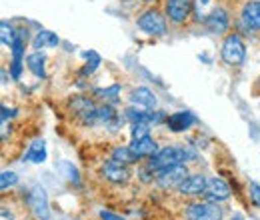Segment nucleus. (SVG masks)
Returning <instances> with one entry per match:
<instances>
[{"mask_svg": "<svg viewBox=\"0 0 260 220\" xmlns=\"http://www.w3.org/2000/svg\"><path fill=\"white\" fill-rule=\"evenodd\" d=\"M192 158V152L188 148H182V146H166L162 150H158L154 156H150L148 160V166L158 172L162 168L168 166H174V164H184V160Z\"/></svg>", "mask_w": 260, "mask_h": 220, "instance_id": "1", "label": "nucleus"}, {"mask_svg": "<svg viewBox=\"0 0 260 220\" xmlns=\"http://www.w3.org/2000/svg\"><path fill=\"white\" fill-rule=\"evenodd\" d=\"M58 36L50 30H42L36 34V38L32 40L34 48H46V46H58Z\"/></svg>", "mask_w": 260, "mask_h": 220, "instance_id": "19", "label": "nucleus"}, {"mask_svg": "<svg viewBox=\"0 0 260 220\" xmlns=\"http://www.w3.org/2000/svg\"><path fill=\"white\" fill-rule=\"evenodd\" d=\"M124 116L132 124H156V122L164 120L162 112H144V110H138V108H128L124 112Z\"/></svg>", "mask_w": 260, "mask_h": 220, "instance_id": "10", "label": "nucleus"}, {"mask_svg": "<svg viewBox=\"0 0 260 220\" xmlns=\"http://www.w3.org/2000/svg\"><path fill=\"white\" fill-rule=\"evenodd\" d=\"M206 182H208L206 176H202V174H192V176H188V178L178 186V192H180V194H186V196L204 194Z\"/></svg>", "mask_w": 260, "mask_h": 220, "instance_id": "14", "label": "nucleus"}, {"mask_svg": "<svg viewBox=\"0 0 260 220\" xmlns=\"http://www.w3.org/2000/svg\"><path fill=\"white\" fill-rule=\"evenodd\" d=\"M0 30H2V44H4V46H12V44L16 42V32L12 30L10 24L2 22V24H0Z\"/></svg>", "mask_w": 260, "mask_h": 220, "instance_id": "22", "label": "nucleus"}, {"mask_svg": "<svg viewBox=\"0 0 260 220\" xmlns=\"http://www.w3.org/2000/svg\"><path fill=\"white\" fill-rule=\"evenodd\" d=\"M130 100H132V104L142 106V108H146V110H152V108L156 106V96H154V92L148 90V88H144V86L134 88V90H132V96H130Z\"/></svg>", "mask_w": 260, "mask_h": 220, "instance_id": "16", "label": "nucleus"}, {"mask_svg": "<svg viewBox=\"0 0 260 220\" xmlns=\"http://www.w3.org/2000/svg\"><path fill=\"white\" fill-rule=\"evenodd\" d=\"M186 178H188L186 166H184V164H174V166H168V168L158 170V174H156V184L164 190L178 188Z\"/></svg>", "mask_w": 260, "mask_h": 220, "instance_id": "3", "label": "nucleus"}, {"mask_svg": "<svg viewBox=\"0 0 260 220\" xmlns=\"http://www.w3.org/2000/svg\"><path fill=\"white\" fill-rule=\"evenodd\" d=\"M200 2H202V4H208V2H210V0H200Z\"/></svg>", "mask_w": 260, "mask_h": 220, "instance_id": "30", "label": "nucleus"}, {"mask_svg": "<svg viewBox=\"0 0 260 220\" xmlns=\"http://www.w3.org/2000/svg\"><path fill=\"white\" fill-rule=\"evenodd\" d=\"M250 198H252L254 206H258L260 208V184H256V182L250 184Z\"/></svg>", "mask_w": 260, "mask_h": 220, "instance_id": "27", "label": "nucleus"}, {"mask_svg": "<svg viewBox=\"0 0 260 220\" xmlns=\"http://www.w3.org/2000/svg\"><path fill=\"white\" fill-rule=\"evenodd\" d=\"M44 62H46V58L40 52H32L26 58V64H28L30 72H32L36 78H46V66H44Z\"/></svg>", "mask_w": 260, "mask_h": 220, "instance_id": "17", "label": "nucleus"}, {"mask_svg": "<svg viewBox=\"0 0 260 220\" xmlns=\"http://www.w3.org/2000/svg\"><path fill=\"white\" fill-rule=\"evenodd\" d=\"M206 30L212 34H222L228 30V14L224 8H216L206 16Z\"/></svg>", "mask_w": 260, "mask_h": 220, "instance_id": "11", "label": "nucleus"}, {"mask_svg": "<svg viewBox=\"0 0 260 220\" xmlns=\"http://www.w3.org/2000/svg\"><path fill=\"white\" fill-rule=\"evenodd\" d=\"M220 56L228 66H242L246 60V48H244V42L240 40L238 34H230L224 38L222 42V50H220Z\"/></svg>", "mask_w": 260, "mask_h": 220, "instance_id": "2", "label": "nucleus"}, {"mask_svg": "<svg viewBox=\"0 0 260 220\" xmlns=\"http://www.w3.org/2000/svg\"><path fill=\"white\" fill-rule=\"evenodd\" d=\"M196 122L194 114L192 112H174L170 116H166V126L172 132H184Z\"/></svg>", "mask_w": 260, "mask_h": 220, "instance_id": "13", "label": "nucleus"}, {"mask_svg": "<svg viewBox=\"0 0 260 220\" xmlns=\"http://www.w3.org/2000/svg\"><path fill=\"white\" fill-rule=\"evenodd\" d=\"M240 16H242V24L248 30H260V2L256 0L246 2Z\"/></svg>", "mask_w": 260, "mask_h": 220, "instance_id": "12", "label": "nucleus"}, {"mask_svg": "<svg viewBox=\"0 0 260 220\" xmlns=\"http://www.w3.org/2000/svg\"><path fill=\"white\" fill-rule=\"evenodd\" d=\"M14 114V110H8L6 106H2V122L6 120V116H12Z\"/></svg>", "mask_w": 260, "mask_h": 220, "instance_id": "29", "label": "nucleus"}, {"mask_svg": "<svg viewBox=\"0 0 260 220\" xmlns=\"http://www.w3.org/2000/svg\"><path fill=\"white\" fill-rule=\"evenodd\" d=\"M148 126L150 124H132V140H140L144 136H150L148 134Z\"/></svg>", "mask_w": 260, "mask_h": 220, "instance_id": "25", "label": "nucleus"}, {"mask_svg": "<svg viewBox=\"0 0 260 220\" xmlns=\"http://www.w3.org/2000/svg\"><path fill=\"white\" fill-rule=\"evenodd\" d=\"M138 28L150 36H162L166 34V20L158 10H146L138 18Z\"/></svg>", "mask_w": 260, "mask_h": 220, "instance_id": "4", "label": "nucleus"}, {"mask_svg": "<svg viewBox=\"0 0 260 220\" xmlns=\"http://www.w3.org/2000/svg\"><path fill=\"white\" fill-rule=\"evenodd\" d=\"M130 150L138 158H150L158 152V144H156L150 136H144V138H140V140H132Z\"/></svg>", "mask_w": 260, "mask_h": 220, "instance_id": "15", "label": "nucleus"}, {"mask_svg": "<svg viewBox=\"0 0 260 220\" xmlns=\"http://www.w3.org/2000/svg\"><path fill=\"white\" fill-rule=\"evenodd\" d=\"M84 58H90V62L82 68V74H92L98 68V64H100V56H98L96 52L90 50V52H84Z\"/></svg>", "mask_w": 260, "mask_h": 220, "instance_id": "23", "label": "nucleus"}, {"mask_svg": "<svg viewBox=\"0 0 260 220\" xmlns=\"http://www.w3.org/2000/svg\"><path fill=\"white\" fill-rule=\"evenodd\" d=\"M204 196L210 200V202H220V200H226L230 196V186L222 178L214 176L206 182V190H204Z\"/></svg>", "mask_w": 260, "mask_h": 220, "instance_id": "9", "label": "nucleus"}, {"mask_svg": "<svg viewBox=\"0 0 260 220\" xmlns=\"http://www.w3.org/2000/svg\"><path fill=\"white\" fill-rule=\"evenodd\" d=\"M102 176L106 180L114 182V184H124V182L130 180V170L126 168V164H120V162H116V160L110 158L104 164V168H102Z\"/></svg>", "mask_w": 260, "mask_h": 220, "instance_id": "8", "label": "nucleus"}, {"mask_svg": "<svg viewBox=\"0 0 260 220\" xmlns=\"http://www.w3.org/2000/svg\"><path fill=\"white\" fill-rule=\"evenodd\" d=\"M60 168L66 170V178H68V180H72L74 184H78V172H76V168H74L70 162H62Z\"/></svg>", "mask_w": 260, "mask_h": 220, "instance_id": "26", "label": "nucleus"}, {"mask_svg": "<svg viewBox=\"0 0 260 220\" xmlns=\"http://www.w3.org/2000/svg\"><path fill=\"white\" fill-rule=\"evenodd\" d=\"M144 2H154V0H144Z\"/></svg>", "mask_w": 260, "mask_h": 220, "instance_id": "31", "label": "nucleus"}, {"mask_svg": "<svg viewBox=\"0 0 260 220\" xmlns=\"http://www.w3.org/2000/svg\"><path fill=\"white\" fill-rule=\"evenodd\" d=\"M190 12H192V0H166V16L174 24L186 22Z\"/></svg>", "mask_w": 260, "mask_h": 220, "instance_id": "7", "label": "nucleus"}, {"mask_svg": "<svg viewBox=\"0 0 260 220\" xmlns=\"http://www.w3.org/2000/svg\"><path fill=\"white\" fill-rule=\"evenodd\" d=\"M222 214L224 212L216 202H198L186 210L188 220H222Z\"/></svg>", "mask_w": 260, "mask_h": 220, "instance_id": "6", "label": "nucleus"}, {"mask_svg": "<svg viewBox=\"0 0 260 220\" xmlns=\"http://www.w3.org/2000/svg\"><path fill=\"white\" fill-rule=\"evenodd\" d=\"M26 200H28V206L32 210V214L40 220H48L50 218V210H48V196L42 186L34 184L32 188L28 190L26 194Z\"/></svg>", "mask_w": 260, "mask_h": 220, "instance_id": "5", "label": "nucleus"}, {"mask_svg": "<svg viewBox=\"0 0 260 220\" xmlns=\"http://www.w3.org/2000/svg\"><path fill=\"white\" fill-rule=\"evenodd\" d=\"M112 160H116V162H120V164H132V162L138 160V156L130 150V146H120V148H114Z\"/></svg>", "mask_w": 260, "mask_h": 220, "instance_id": "20", "label": "nucleus"}, {"mask_svg": "<svg viewBox=\"0 0 260 220\" xmlns=\"http://www.w3.org/2000/svg\"><path fill=\"white\" fill-rule=\"evenodd\" d=\"M96 96L100 100H104V102H114V100H118V96H120V86L114 84V86H110V88L96 90Z\"/></svg>", "mask_w": 260, "mask_h": 220, "instance_id": "21", "label": "nucleus"}, {"mask_svg": "<svg viewBox=\"0 0 260 220\" xmlns=\"http://www.w3.org/2000/svg\"><path fill=\"white\" fill-rule=\"evenodd\" d=\"M100 218L102 220H124L122 216H118V214H114V212H108V210H102V212H100Z\"/></svg>", "mask_w": 260, "mask_h": 220, "instance_id": "28", "label": "nucleus"}, {"mask_svg": "<svg viewBox=\"0 0 260 220\" xmlns=\"http://www.w3.org/2000/svg\"><path fill=\"white\" fill-rule=\"evenodd\" d=\"M16 182H18V176H16V172H2V176H0V188H2V190L14 186Z\"/></svg>", "mask_w": 260, "mask_h": 220, "instance_id": "24", "label": "nucleus"}, {"mask_svg": "<svg viewBox=\"0 0 260 220\" xmlns=\"http://www.w3.org/2000/svg\"><path fill=\"white\" fill-rule=\"evenodd\" d=\"M26 160H30L34 164H42L46 160V146H44V140H34L26 152Z\"/></svg>", "mask_w": 260, "mask_h": 220, "instance_id": "18", "label": "nucleus"}]
</instances>
